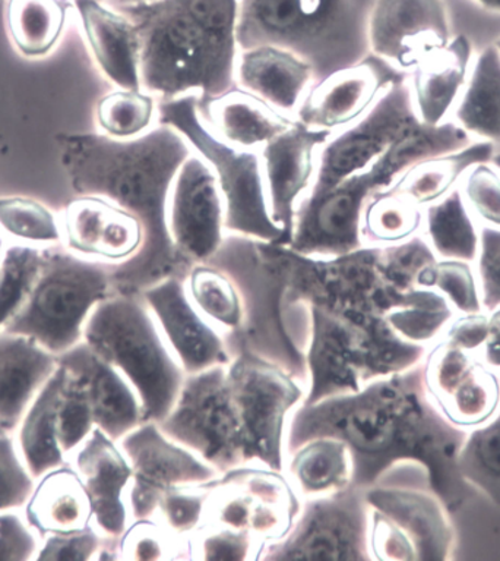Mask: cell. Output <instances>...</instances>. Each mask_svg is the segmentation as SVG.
I'll return each mask as SVG.
<instances>
[{
    "instance_id": "obj_1",
    "label": "cell",
    "mask_w": 500,
    "mask_h": 561,
    "mask_svg": "<svg viewBox=\"0 0 500 561\" xmlns=\"http://www.w3.org/2000/svg\"><path fill=\"white\" fill-rule=\"evenodd\" d=\"M304 396L306 387L290 374L239 354L186 376L159 427L220 473L252 463L284 471L287 425Z\"/></svg>"
},
{
    "instance_id": "obj_2",
    "label": "cell",
    "mask_w": 500,
    "mask_h": 561,
    "mask_svg": "<svg viewBox=\"0 0 500 561\" xmlns=\"http://www.w3.org/2000/svg\"><path fill=\"white\" fill-rule=\"evenodd\" d=\"M58 142L73 193L111 199L141 220V250L113 267L116 293L141 294L165 278H185L190 268L177 255L167 228L173 181L194 153L184 135L160 124L128 141L89 130L60 135Z\"/></svg>"
},
{
    "instance_id": "obj_3",
    "label": "cell",
    "mask_w": 500,
    "mask_h": 561,
    "mask_svg": "<svg viewBox=\"0 0 500 561\" xmlns=\"http://www.w3.org/2000/svg\"><path fill=\"white\" fill-rule=\"evenodd\" d=\"M417 368L376 378L354 393L300 403L287 425L286 454L317 437L340 438L353 462L351 484L368 489L403 462H432L438 432Z\"/></svg>"
},
{
    "instance_id": "obj_4",
    "label": "cell",
    "mask_w": 500,
    "mask_h": 561,
    "mask_svg": "<svg viewBox=\"0 0 500 561\" xmlns=\"http://www.w3.org/2000/svg\"><path fill=\"white\" fill-rule=\"evenodd\" d=\"M141 38V85L160 102H207L236 87L239 0H151L120 8Z\"/></svg>"
},
{
    "instance_id": "obj_5",
    "label": "cell",
    "mask_w": 500,
    "mask_h": 561,
    "mask_svg": "<svg viewBox=\"0 0 500 561\" xmlns=\"http://www.w3.org/2000/svg\"><path fill=\"white\" fill-rule=\"evenodd\" d=\"M375 0H239L242 49L286 47L312 65L315 80L371 54L368 23Z\"/></svg>"
},
{
    "instance_id": "obj_6",
    "label": "cell",
    "mask_w": 500,
    "mask_h": 561,
    "mask_svg": "<svg viewBox=\"0 0 500 561\" xmlns=\"http://www.w3.org/2000/svg\"><path fill=\"white\" fill-rule=\"evenodd\" d=\"M289 256L290 248L286 243L225 234L210 264L233 278L242 297V325L236 332L224 334L230 356L254 355L306 387V359L287 332Z\"/></svg>"
},
{
    "instance_id": "obj_7",
    "label": "cell",
    "mask_w": 500,
    "mask_h": 561,
    "mask_svg": "<svg viewBox=\"0 0 500 561\" xmlns=\"http://www.w3.org/2000/svg\"><path fill=\"white\" fill-rule=\"evenodd\" d=\"M82 342L130 382L143 423L160 424L171 413L186 374L141 294L115 293L100 302Z\"/></svg>"
},
{
    "instance_id": "obj_8",
    "label": "cell",
    "mask_w": 500,
    "mask_h": 561,
    "mask_svg": "<svg viewBox=\"0 0 500 561\" xmlns=\"http://www.w3.org/2000/svg\"><path fill=\"white\" fill-rule=\"evenodd\" d=\"M113 267L65 247H46L36 284L3 330L34 339L59 358L82 342L91 312L116 293Z\"/></svg>"
},
{
    "instance_id": "obj_9",
    "label": "cell",
    "mask_w": 500,
    "mask_h": 561,
    "mask_svg": "<svg viewBox=\"0 0 500 561\" xmlns=\"http://www.w3.org/2000/svg\"><path fill=\"white\" fill-rule=\"evenodd\" d=\"M160 124L184 135L195 154L211 168L225 204V233L286 243L272 220L258 151L237 149L217 137L198 111V95L160 102Z\"/></svg>"
},
{
    "instance_id": "obj_10",
    "label": "cell",
    "mask_w": 500,
    "mask_h": 561,
    "mask_svg": "<svg viewBox=\"0 0 500 561\" xmlns=\"http://www.w3.org/2000/svg\"><path fill=\"white\" fill-rule=\"evenodd\" d=\"M265 561H364L371 551V506L364 489L302 500L289 533L265 547Z\"/></svg>"
},
{
    "instance_id": "obj_11",
    "label": "cell",
    "mask_w": 500,
    "mask_h": 561,
    "mask_svg": "<svg viewBox=\"0 0 500 561\" xmlns=\"http://www.w3.org/2000/svg\"><path fill=\"white\" fill-rule=\"evenodd\" d=\"M300 507L302 499L284 471L243 465L210 481L202 524L251 534L267 547L289 533Z\"/></svg>"
},
{
    "instance_id": "obj_12",
    "label": "cell",
    "mask_w": 500,
    "mask_h": 561,
    "mask_svg": "<svg viewBox=\"0 0 500 561\" xmlns=\"http://www.w3.org/2000/svg\"><path fill=\"white\" fill-rule=\"evenodd\" d=\"M420 122L407 77L391 85L367 115L330 135L317 154L315 181L306 197L324 194L347 178L367 171Z\"/></svg>"
},
{
    "instance_id": "obj_13",
    "label": "cell",
    "mask_w": 500,
    "mask_h": 561,
    "mask_svg": "<svg viewBox=\"0 0 500 561\" xmlns=\"http://www.w3.org/2000/svg\"><path fill=\"white\" fill-rule=\"evenodd\" d=\"M130 467L126 503L130 520L154 516L168 491L186 485L207 484L221 473L206 460L165 436L159 424L142 423L117 442Z\"/></svg>"
},
{
    "instance_id": "obj_14",
    "label": "cell",
    "mask_w": 500,
    "mask_h": 561,
    "mask_svg": "<svg viewBox=\"0 0 500 561\" xmlns=\"http://www.w3.org/2000/svg\"><path fill=\"white\" fill-rule=\"evenodd\" d=\"M173 247L188 267L210 263L225 238V204L211 168L190 154L173 181L167 203Z\"/></svg>"
},
{
    "instance_id": "obj_15",
    "label": "cell",
    "mask_w": 500,
    "mask_h": 561,
    "mask_svg": "<svg viewBox=\"0 0 500 561\" xmlns=\"http://www.w3.org/2000/svg\"><path fill=\"white\" fill-rule=\"evenodd\" d=\"M368 38L371 54L408 76L451 42L445 2L375 0Z\"/></svg>"
},
{
    "instance_id": "obj_16",
    "label": "cell",
    "mask_w": 500,
    "mask_h": 561,
    "mask_svg": "<svg viewBox=\"0 0 500 561\" xmlns=\"http://www.w3.org/2000/svg\"><path fill=\"white\" fill-rule=\"evenodd\" d=\"M407 77L384 59L369 54L360 62L315 82L304 95L294 119L309 128L338 133L367 115L391 85Z\"/></svg>"
},
{
    "instance_id": "obj_17",
    "label": "cell",
    "mask_w": 500,
    "mask_h": 561,
    "mask_svg": "<svg viewBox=\"0 0 500 561\" xmlns=\"http://www.w3.org/2000/svg\"><path fill=\"white\" fill-rule=\"evenodd\" d=\"M330 135L294 121L259 151L269 211L284 232L286 245L293 232L295 210L315 181L317 154Z\"/></svg>"
},
{
    "instance_id": "obj_18",
    "label": "cell",
    "mask_w": 500,
    "mask_h": 561,
    "mask_svg": "<svg viewBox=\"0 0 500 561\" xmlns=\"http://www.w3.org/2000/svg\"><path fill=\"white\" fill-rule=\"evenodd\" d=\"M141 295L186 376L232 360L224 334L190 302L185 278H165Z\"/></svg>"
},
{
    "instance_id": "obj_19",
    "label": "cell",
    "mask_w": 500,
    "mask_h": 561,
    "mask_svg": "<svg viewBox=\"0 0 500 561\" xmlns=\"http://www.w3.org/2000/svg\"><path fill=\"white\" fill-rule=\"evenodd\" d=\"M62 243L73 254L107 264L137 255L143 243L141 220L111 199L78 195L60 217Z\"/></svg>"
},
{
    "instance_id": "obj_20",
    "label": "cell",
    "mask_w": 500,
    "mask_h": 561,
    "mask_svg": "<svg viewBox=\"0 0 500 561\" xmlns=\"http://www.w3.org/2000/svg\"><path fill=\"white\" fill-rule=\"evenodd\" d=\"M67 459L89 495L95 528L104 537L119 538L130 522L126 493L132 480V467L119 443L94 428Z\"/></svg>"
},
{
    "instance_id": "obj_21",
    "label": "cell",
    "mask_w": 500,
    "mask_h": 561,
    "mask_svg": "<svg viewBox=\"0 0 500 561\" xmlns=\"http://www.w3.org/2000/svg\"><path fill=\"white\" fill-rule=\"evenodd\" d=\"M59 364L81 382L89 400L95 428L115 442L143 423L137 391L112 364L95 354L85 342L60 355Z\"/></svg>"
},
{
    "instance_id": "obj_22",
    "label": "cell",
    "mask_w": 500,
    "mask_h": 561,
    "mask_svg": "<svg viewBox=\"0 0 500 561\" xmlns=\"http://www.w3.org/2000/svg\"><path fill=\"white\" fill-rule=\"evenodd\" d=\"M91 59L113 87L142 89L141 38L125 12L102 0H73Z\"/></svg>"
},
{
    "instance_id": "obj_23",
    "label": "cell",
    "mask_w": 500,
    "mask_h": 561,
    "mask_svg": "<svg viewBox=\"0 0 500 561\" xmlns=\"http://www.w3.org/2000/svg\"><path fill=\"white\" fill-rule=\"evenodd\" d=\"M426 380L430 394L458 424L481 423L499 402L496 378L464 352L452 347L430 355Z\"/></svg>"
},
{
    "instance_id": "obj_24",
    "label": "cell",
    "mask_w": 500,
    "mask_h": 561,
    "mask_svg": "<svg viewBox=\"0 0 500 561\" xmlns=\"http://www.w3.org/2000/svg\"><path fill=\"white\" fill-rule=\"evenodd\" d=\"M315 82L312 65L286 47L258 45L239 55L236 85L291 119Z\"/></svg>"
},
{
    "instance_id": "obj_25",
    "label": "cell",
    "mask_w": 500,
    "mask_h": 561,
    "mask_svg": "<svg viewBox=\"0 0 500 561\" xmlns=\"http://www.w3.org/2000/svg\"><path fill=\"white\" fill-rule=\"evenodd\" d=\"M59 367L58 356L23 334L0 332V430L15 434L38 391Z\"/></svg>"
},
{
    "instance_id": "obj_26",
    "label": "cell",
    "mask_w": 500,
    "mask_h": 561,
    "mask_svg": "<svg viewBox=\"0 0 500 561\" xmlns=\"http://www.w3.org/2000/svg\"><path fill=\"white\" fill-rule=\"evenodd\" d=\"M473 59L472 42L461 34L408 73L412 104L423 124L442 125L451 121L467 84Z\"/></svg>"
},
{
    "instance_id": "obj_27",
    "label": "cell",
    "mask_w": 500,
    "mask_h": 561,
    "mask_svg": "<svg viewBox=\"0 0 500 561\" xmlns=\"http://www.w3.org/2000/svg\"><path fill=\"white\" fill-rule=\"evenodd\" d=\"M198 111L208 128L224 142L258 153L294 122L239 85L207 102H198Z\"/></svg>"
},
{
    "instance_id": "obj_28",
    "label": "cell",
    "mask_w": 500,
    "mask_h": 561,
    "mask_svg": "<svg viewBox=\"0 0 500 561\" xmlns=\"http://www.w3.org/2000/svg\"><path fill=\"white\" fill-rule=\"evenodd\" d=\"M23 513L40 538L50 534L78 533L93 525L89 495L80 476L69 463L37 478Z\"/></svg>"
},
{
    "instance_id": "obj_29",
    "label": "cell",
    "mask_w": 500,
    "mask_h": 561,
    "mask_svg": "<svg viewBox=\"0 0 500 561\" xmlns=\"http://www.w3.org/2000/svg\"><path fill=\"white\" fill-rule=\"evenodd\" d=\"M63 382L65 368L59 364L54 376L30 404L14 434L21 458L36 480L51 469L68 463L58 436Z\"/></svg>"
},
{
    "instance_id": "obj_30",
    "label": "cell",
    "mask_w": 500,
    "mask_h": 561,
    "mask_svg": "<svg viewBox=\"0 0 500 561\" xmlns=\"http://www.w3.org/2000/svg\"><path fill=\"white\" fill-rule=\"evenodd\" d=\"M451 121L474 139L500 147V51L489 45L474 55L467 84Z\"/></svg>"
},
{
    "instance_id": "obj_31",
    "label": "cell",
    "mask_w": 500,
    "mask_h": 561,
    "mask_svg": "<svg viewBox=\"0 0 500 561\" xmlns=\"http://www.w3.org/2000/svg\"><path fill=\"white\" fill-rule=\"evenodd\" d=\"M286 476L300 499L336 493L351 484L353 462L340 438H312L287 456Z\"/></svg>"
},
{
    "instance_id": "obj_32",
    "label": "cell",
    "mask_w": 500,
    "mask_h": 561,
    "mask_svg": "<svg viewBox=\"0 0 500 561\" xmlns=\"http://www.w3.org/2000/svg\"><path fill=\"white\" fill-rule=\"evenodd\" d=\"M498 150L489 142L474 141L465 149L441 158L423 160L408 169L393 186L394 191L407 195L420 207L430 204L450 194L460 185L461 178L473 164L493 162Z\"/></svg>"
},
{
    "instance_id": "obj_33",
    "label": "cell",
    "mask_w": 500,
    "mask_h": 561,
    "mask_svg": "<svg viewBox=\"0 0 500 561\" xmlns=\"http://www.w3.org/2000/svg\"><path fill=\"white\" fill-rule=\"evenodd\" d=\"M481 226L464 202L460 186L425 208L421 234L441 260L474 263L480 248Z\"/></svg>"
},
{
    "instance_id": "obj_34",
    "label": "cell",
    "mask_w": 500,
    "mask_h": 561,
    "mask_svg": "<svg viewBox=\"0 0 500 561\" xmlns=\"http://www.w3.org/2000/svg\"><path fill=\"white\" fill-rule=\"evenodd\" d=\"M185 289L195 308L221 333H233L241 328V293L224 270L210 263L195 264L186 274Z\"/></svg>"
},
{
    "instance_id": "obj_35",
    "label": "cell",
    "mask_w": 500,
    "mask_h": 561,
    "mask_svg": "<svg viewBox=\"0 0 500 561\" xmlns=\"http://www.w3.org/2000/svg\"><path fill=\"white\" fill-rule=\"evenodd\" d=\"M95 126L107 137L135 139L143 137L160 125V100L143 89L113 87L97 100Z\"/></svg>"
},
{
    "instance_id": "obj_36",
    "label": "cell",
    "mask_w": 500,
    "mask_h": 561,
    "mask_svg": "<svg viewBox=\"0 0 500 561\" xmlns=\"http://www.w3.org/2000/svg\"><path fill=\"white\" fill-rule=\"evenodd\" d=\"M425 208L394 190L375 194L362 216L364 247H391L407 241L423 230Z\"/></svg>"
},
{
    "instance_id": "obj_37",
    "label": "cell",
    "mask_w": 500,
    "mask_h": 561,
    "mask_svg": "<svg viewBox=\"0 0 500 561\" xmlns=\"http://www.w3.org/2000/svg\"><path fill=\"white\" fill-rule=\"evenodd\" d=\"M8 30L14 45L28 58H40L54 49L67 21L60 0H10Z\"/></svg>"
},
{
    "instance_id": "obj_38",
    "label": "cell",
    "mask_w": 500,
    "mask_h": 561,
    "mask_svg": "<svg viewBox=\"0 0 500 561\" xmlns=\"http://www.w3.org/2000/svg\"><path fill=\"white\" fill-rule=\"evenodd\" d=\"M46 247L12 242L0 260V332L23 307L36 284Z\"/></svg>"
},
{
    "instance_id": "obj_39",
    "label": "cell",
    "mask_w": 500,
    "mask_h": 561,
    "mask_svg": "<svg viewBox=\"0 0 500 561\" xmlns=\"http://www.w3.org/2000/svg\"><path fill=\"white\" fill-rule=\"evenodd\" d=\"M0 228L19 242L38 247L62 243L60 220L32 198H0Z\"/></svg>"
},
{
    "instance_id": "obj_40",
    "label": "cell",
    "mask_w": 500,
    "mask_h": 561,
    "mask_svg": "<svg viewBox=\"0 0 500 561\" xmlns=\"http://www.w3.org/2000/svg\"><path fill=\"white\" fill-rule=\"evenodd\" d=\"M119 560H189V538H181L155 517L130 520L117 538Z\"/></svg>"
},
{
    "instance_id": "obj_41",
    "label": "cell",
    "mask_w": 500,
    "mask_h": 561,
    "mask_svg": "<svg viewBox=\"0 0 500 561\" xmlns=\"http://www.w3.org/2000/svg\"><path fill=\"white\" fill-rule=\"evenodd\" d=\"M264 543L247 533L202 524L189 537V560H260Z\"/></svg>"
},
{
    "instance_id": "obj_42",
    "label": "cell",
    "mask_w": 500,
    "mask_h": 561,
    "mask_svg": "<svg viewBox=\"0 0 500 561\" xmlns=\"http://www.w3.org/2000/svg\"><path fill=\"white\" fill-rule=\"evenodd\" d=\"M208 495H210V482L179 486V489L168 491L161 499L152 517H155L177 537L188 539L190 535L197 533L202 524Z\"/></svg>"
},
{
    "instance_id": "obj_43",
    "label": "cell",
    "mask_w": 500,
    "mask_h": 561,
    "mask_svg": "<svg viewBox=\"0 0 500 561\" xmlns=\"http://www.w3.org/2000/svg\"><path fill=\"white\" fill-rule=\"evenodd\" d=\"M469 211L482 226L500 229V168L495 162L473 164L460 181Z\"/></svg>"
},
{
    "instance_id": "obj_44",
    "label": "cell",
    "mask_w": 500,
    "mask_h": 561,
    "mask_svg": "<svg viewBox=\"0 0 500 561\" xmlns=\"http://www.w3.org/2000/svg\"><path fill=\"white\" fill-rule=\"evenodd\" d=\"M94 428L93 413H91L85 391L78 378L65 368L62 400H60L58 416V436L59 445L67 458L90 436Z\"/></svg>"
},
{
    "instance_id": "obj_45",
    "label": "cell",
    "mask_w": 500,
    "mask_h": 561,
    "mask_svg": "<svg viewBox=\"0 0 500 561\" xmlns=\"http://www.w3.org/2000/svg\"><path fill=\"white\" fill-rule=\"evenodd\" d=\"M36 478L25 467L14 434L0 433V512L23 511Z\"/></svg>"
},
{
    "instance_id": "obj_46",
    "label": "cell",
    "mask_w": 500,
    "mask_h": 561,
    "mask_svg": "<svg viewBox=\"0 0 500 561\" xmlns=\"http://www.w3.org/2000/svg\"><path fill=\"white\" fill-rule=\"evenodd\" d=\"M432 288L458 310L468 314L480 310V285L477 273H474L472 265L465 261L438 260L434 265Z\"/></svg>"
},
{
    "instance_id": "obj_47",
    "label": "cell",
    "mask_w": 500,
    "mask_h": 561,
    "mask_svg": "<svg viewBox=\"0 0 500 561\" xmlns=\"http://www.w3.org/2000/svg\"><path fill=\"white\" fill-rule=\"evenodd\" d=\"M94 525L71 534H50L42 538L36 559L42 561H85L95 560L100 548L106 542Z\"/></svg>"
},
{
    "instance_id": "obj_48",
    "label": "cell",
    "mask_w": 500,
    "mask_h": 561,
    "mask_svg": "<svg viewBox=\"0 0 500 561\" xmlns=\"http://www.w3.org/2000/svg\"><path fill=\"white\" fill-rule=\"evenodd\" d=\"M40 542L23 511L0 512V561L34 560Z\"/></svg>"
},
{
    "instance_id": "obj_49",
    "label": "cell",
    "mask_w": 500,
    "mask_h": 561,
    "mask_svg": "<svg viewBox=\"0 0 500 561\" xmlns=\"http://www.w3.org/2000/svg\"><path fill=\"white\" fill-rule=\"evenodd\" d=\"M476 263L482 302L495 310L500 307V229L481 226Z\"/></svg>"
},
{
    "instance_id": "obj_50",
    "label": "cell",
    "mask_w": 500,
    "mask_h": 561,
    "mask_svg": "<svg viewBox=\"0 0 500 561\" xmlns=\"http://www.w3.org/2000/svg\"><path fill=\"white\" fill-rule=\"evenodd\" d=\"M487 356H489V363L500 365V310L495 319L487 325Z\"/></svg>"
},
{
    "instance_id": "obj_51",
    "label": "cell",
    "mask_w": 500,
    "mask_h": 561,
    "mask_svg": "<svg viewBox=\"0 0 500 561\" xmlns=\"http://www.w3.org/2000/svg\"><path fill=\"white\" fill-rule=\"evenodd\" d=\"M151 2V0H106L107 5L120 10V8L138 5V3Z\"/></svg>"
},
{
    "instance_id": "obj_52",
    "label": "cell",
    "mask_w": 500,
    "mask_h": 561,
    "mask_svg": "<svg viewBox=\"0 0 500 561\" xmlns=\"http://www.w3.org/2000/svg\"><path fill=\"white\" fill-rule=\"evenodd\" d=\"M474 2L478 3L482 10L500 14V0H474Z\"/></svg>"
},
{
    "instance_id": "obj_53",
    "label": "cell",
    "mask_w": 500,
    "mask_h": 561,
    "mask_svg": "<svg viewBox=\"0 0 500 561\" xmlns=\"http://www.w3.org/2000/svg\"><path fill=\"white\" fill-rule=\"evenodd\" d=\"M3 250H5V242L0 238V260H2Z\"/></svg>"
},
{
    "instance_id": "obj_54",
    "label": "cell",
    "mask_w": 500,
    "mask_h": 561,
    "mask_svg": "<svg viewBox=\"0 0 500 561\" xmlns=\"http://www.w3.org/2000/svg\"><path fill=\"white\" fill-rule=\"evenodd\" d=\"M495 45H496V47H498V49L500 51V37L498 38V41L495 42Z\"/></svg>"
},
{
    "instance_id": "obj_55",
    "label": "cell",
    "mask_w": 500,
    "mask_h": 561,
    "mask_svg": "<svg viewBox=\"0 0 500 561\" xmlns=\"http://www.w3.org/2000/svg\"><path fill=\"white\" fill-rule=\"evenodd\" d=\"M0 433H3L2 430H0ZM8 434V433H7Z\"/></svg>"
},
{
    "instance_id": "obj_56",
    "label": "cell",
    "mask_w": 500,
    "mask_h": 561,
    "mask_svg": "<svg viewBox=\"0 0 500 561\" xmlns=\"http://www.w3.org/2000/svg\"><path fill=\"white\" fill-rule=\"evenodd\" d=\"M102 2H106V0H102Z\"/></svg>"
}]
</instances>
